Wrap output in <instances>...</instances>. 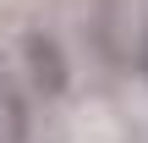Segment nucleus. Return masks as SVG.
<instances>
[{
  "label": "nucleus",
  "mask_w": 148,
  "mask_h": 143,
  "mask_svg": "<svg viewBox=\"0 0 148 143\" xmlns=\"http://www.w3.org/2000/svg\"><path fill=\"white\" fill-rule=\"evenodd\" d=\"M143 72H148V33H143Z\"/></svg>",
  "instance_id": "nucleus-3"
},
{
  "label": "nucleus",
  "mask_w": 148,
  "mask_h": 143,
  "mask_svg": "<svg viewBox=\"0 0 148 143\" xmlns=\"http://www.w3.org/2000/svg\"><path fill=\"white\" fill-rule=\"evenodd\" d=\"M0 116H5L0 138L5 143H27V105H22V94H16L11 83H0Z\"/></svg>",
  "instance_id": "nucleus-2"
},
{
  "label": "nucleus",
  "mask_w": 148,
  "mask_h": 143,
  "mask_svg": "<svg viewBox=\"0 0 148 143\" xmlns=\"http://www.w3.org/2000/svg\"><path fill=\"white\" fill-rule=\"evenodd\" d=\"M22 66H27L33 94H44V99H60V94H66V83H71L60 44H55L49 33H38V28H33V33H22Z\"/></svg>",
  "instance_id": "nucleus-1"
}]
</instances>
